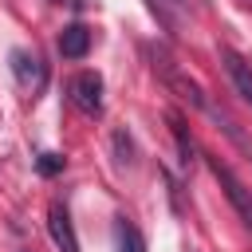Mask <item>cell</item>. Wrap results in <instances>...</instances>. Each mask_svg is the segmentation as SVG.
I'll return each instance as SVG.
<instances>
[{
  "label": "cell",
  "mask_w": 252,
  "mask_h": 252,
  "mask_svg": "<svg viewBox=\"0 0 252 252\" xmlns=\"http://www.w3.org/2000/svg\"><path fill=\"white\" fill-rule=\"evenodd\" d=\"M150 55H154V71L165 79V87H169V91H177V98H185V102H189V106H197V110H205V106H209L205 91H201V87H197L189 75H181L165 51H154V47H150Z\"/></svg>",
  "instance_id": "cell-1"
},
{
  "label": "cell",
  "mask_w": 252,
  "mask_h": 252,
  "mask_svg": "<svg viewBox=\"0 0 252 252\" xmlns=\"http://www.w3.org/2000/svg\"><path fill=\"white\" fill-rule=\"evenodd\" d=\"M209 169H213V177L220 181V189H224V197L232 201V209L240 213V220L252 228V189H248V185H244V181H240L220 158H209Z\"/></svg>",
  "instance_id": "cell-2"
},
{
  "label": "cell",
  "mask_w": 252,
  "mask_h": 252,
  "mask_svg": "<svg viewBox=\"0 0 252 252\" xmlns=\"http://www.w3.org/2000/svg\"><path fill=\"white\" fill-rule=\"evenodd\" d=\"M71 98L83 114H102V79L98 71H83L71 79Z\"/></svg>",
  "instance_id": "cell-3"
},
{
  "label": "cell",
  "mask_w": 252,
  "mask_h": 252,
  "mask_svg": "<svg viewBox=\"0 0 252 252\" xmlns=\"http://www.w3.org/2000/svg\"><path fill=\"white\" fill-rule=\"evenodd\" d=\"M220 63H224V71H228V79H232V87L240 91V98L252 106V63H244L232 47H220Z\"/></svg>",
  "instance_id": "cell-4"
},
{
  "label": "cell",
  "mask_w": 252,
  "mask_h": 252,
  "mask_svg": "<svg viewBox=\"0 0 252 252\" xmlns=\"http://www.w3.org/2000/svg\"><path fill=\"white\" fill-rule=\"evenodd\" d=\"M47 228H51V240L59 244V252H79V236H75L71 217H67L63 205H51V213H47Z\"/></svg>",
  "instance_id": "cell-5"
},
{
  "label": "cell",
  "mask_w": 252,
  "mask_h": 252,
  "mask_svg": "<svg viewBox=\"0 0 252 252\" xmlns=\"http://www.w3.org/2000/svg\"><path fill=\"white\" fill-rule=\"evenodd\" d=\"M12 71H16L20 87H28V91H39V87H43V79H47L43 63H39L35 55H28V51H12Z\"/></svg>",
  "instance_id": "cell-6"
},
{
  "label": "cell",
  "mask_w": 252,
  "mask_h": 252,
  "mask_svg": "<svg viewBox=\"0 0 252 252\" xmlns=\"http://www.w3.org/2000/svg\"><path fill=\"white\" fill-rule=\"evenodd\" d=\"M87 51H91V32L83 24H71L59 32V55L63 59H83Z\"/></svg>",
  "instance_id": "cell-7"
},
{
  "label": "cell",
  "mask_w": 252,
  "mask_h": 252,
  "mask_svg": "<svg viewBox=\"0 0 252 252\" xmlns=\"http://www.w3.org/2000/svg\"><path fill=\"white\" fill-rule=\"evenodd\" d=\"M146 4H150V12L158 16V24H161L169 35L181 32V24H185V4H181V0H146Z\"/></svg>",
  "instance_id": "cell-8"
},
{
  "label": "cell",
  "mask_w": 252,
  "mask_h": 252,
  "mask_svg": "<svg viewBox=\"0 0 252 252\" xmlns=\"http://www.w3.org/2000/svg\"><path fill=\"white\" fill-rule=\"evenodd\" d=\"M114 240H118V252H146L138 228H134L126 217H118V224H114Z\"/></svg>",
  "instance_id": "cell-9"
},
{
  "label": "cell",
  "mask_w": 252,
  "mask_h": 252,
  "mask_svg": "<svg viewBox=\"0 0 252 252\" xmlns=\"http://www.w3.org/2000/svg\"><path fill=\"white\" fill-rule=\"evenodd\" d=\"M169 130H173V138H177V150H181V161L189 165V161H193V138L185 134V122H181V114H177V110H169Z\"/></svg>",
  "instance_id": "cell-10"
},
{
  "label": "cell",
  "mask_w": 252,
  "mask_h": 252,
  "mask_svg": "<svg viewBox=\"0 0 252 252\" xmlns=\"http://www.w3.org/2000/svg\"><path fill=\"white\" fill-rule=\"evenodd\" d=\"M114 154H118V161H122V165H130V161H134V142H130V134H126V130H114Z\"/></svg>",
  "instance_id": "cell-11"
},
{
  "label": "cell",
  "mask_w": 252,
  "mask_h": 252,
  "mask_svg": "<svg viewBox=\"0 0 252 252\" xmlns=\"http://www.w3.org/2000/svg\"><path fill=\"white\" fill-rule=\"evenodd\" d=\"M63 165H67V161H63L59 154H39V158H35V169H39L43 177H55V173H63Z\"/></svg>",
  "instance_id": "cell-12"
}]
</instances>
